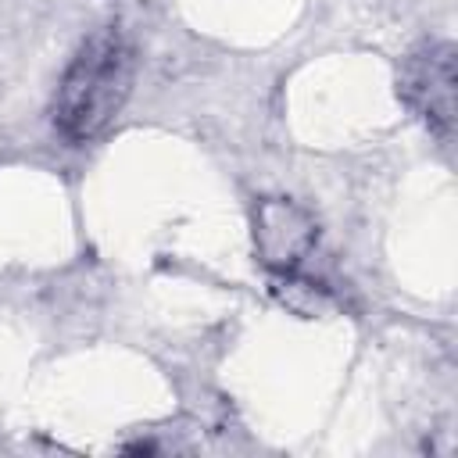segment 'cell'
I'll list each match as a JSON object with an SVG mask.
<instances>
[{"label": "cell", "mask_w": 458, "mask_h": 458, "mask_svg": "<svg viewBox=\"0 0 458 458\" xmlns=\"http://www.w3.org/2000/svg\"><path fill=\"white\" fill-rule=\"evenodd\" d=\"M404 97L419 107V114L437 129L451 132L454 114V68H451V47H429L422 57L411 61L404 75Z\"/></svg>", "instance_id": "obj_2"}, {"label": "cell", "mask_w": 458, "mask_h": 458, "mask_svg": "<svg viewBox=\"0 0 458 458\" xmlns=\"http://www.w3.org/2000/svg\"><path fill=\"white\" fill-rule=\"evenodd\" d=\"M132 93V50L107 25L97 29L68 61L54 93V129L68 143H89L111 129Z\"/></svg>", "instance_id": "obj_1"}]
</instances>
